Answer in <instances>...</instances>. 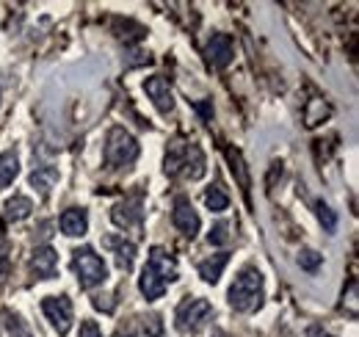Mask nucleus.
I'll return each mask as SVG.
<instances>
[{
  "instance_id": "4",
  "label": "nucleus",
  "mask_w": 359,
  "mask_h": 337,
  "mask_svg": "<svg viewBox=\"0 0 359 337\" xmlns=\"http://www.w3.org/2000/svg\"><path fill=\"white\" fill-rule=\"evenodd\" d=\"M72 271L78 277V285L83 291H91L97 285H102L108 279V268H105V260L100 254L83 246V249H75L72 252Z\"/></svg>"
},
{
  "instance_id": "20",
  "label": "nucleus",
  "mask_w": 359,
  "mask_h": 337,
  "mask_svg": "<svg viewBox=\"0 0 359 337\" xmlns=\"http://www.w3.org/2000/svg\"><path fill=\"white\" fill-rule=\"evenodd\" d=\"M17 174H20V158H17V152H3L0 155V188H8Z\"/></svg>"
},
{
  "instance_id": "9",
  "label": "nucleus",
  "mask_w": 359,
  "mask_h": 337,
  "mask_svg": "<svg viewBox=\"0 0 359 337\" xmlns=\"http://www.w3.org/2000/svg\"><path fill=\"white\" fill-rule=\"evenodd\" d=\"M144 91H147V97L155 103V108H158L161 114H169V111L175 108L172 86H169V81H166L163 75H152V78H147V81H144Z\"/></svg>"
},
{
  "instance_id": "8",
  "label": "nucleus",
  "mask_w": 359,
  "mask_h": 337,
  "mask_svg": "<svg viewBox=\"0 0 359 337\" xmlns=\"http://www.w3.org/2000/svg\"><path fill=\"white\" fill-rule=\"evenodd\" d=\"M205 58H208V67L213 70H226L235 58V47H232V39L226 34H213V39L205 47Z\"/></svg>"
},
{
  "instance_id": "21",
  "label": "nucleus",
  "mask_w": 359,
  "mask_h": 337,
  "mask_svg": "<svg viewBox=\"0 0 359 337\" xmlns=\"http://www.w3.org/2000/svg\"><path fill=\"white\" fill-rule=\"evenodd\" d=\"M205 205H208V211H213V213H222L229 208V197L224 194V188L222 185H216V188H208L205 191Z\"/></svg>"
},
{
  "instance_id": "12",
  "label": "nucleus",
  "mask_w": 359,
  "mask_h": 337,
  "mask_svg": "<svg viewBox=\"0 0 359 337\" xmlns=\"http://www.w3.org/2000/svg\"><path fill=\"white\" fill-rule=\"evenodd\" d=\"M111 221L116 227H138L144 221V211H141V202L138 199H122L111 208Z\"/></svg>"
},
{
  "instance_id": "28",
  "label": "nucleus",
  "mask_w": 359,
  "mask_h": 337,
  "mask_svg": "<svg viewBox=\"0 0 359 337\" xmlns=\"http://www.w3.org/2000/svg\"><path fill=\"white\" fill-rule=\"evenodd\" d=\"M91 304H94L97 310H102V312H114V307H116L114 296H94V298H91Z\"/></svg>"
},
{
  "instance_id": "30",
  "label": "nucleus",
  "mask_w": 359,
  "mask_h": 337,
  "mask_svg": "<svg viewBox=\"0 0 359 337\" xmlns=\"http://www.w3.org/2000/svg\"><path fill=\"white\" fill-rule=\"evenodd\" d=\"M78 337H102V332H100V326H97L94 321H83V324H81V335Z\"/></svg>"
},
{
  "instance_id": "13",
  "label": "nucleus",
  "mask_w": 359,
  "mask_h": 337,
  "mask_svg": "<svg viewBox=\"0 0 359 337\" xmlns=\"http://www.w3.org/2000/svg\"><path fill=\"white\" fill-rule=\"evenodd\" d=\"M58 224H61V232L67 238H83L86 230H89V216H86L83 208H67L61 213Z\"/></svg>"
},
{
  "instance_id": "1",
  "label": "nucleus",
  "mask_w": 359,
  "mask_h": 337,
  "mask_svg": "<svg viewBox=\"0 0 359 337\" xmlns=\"http://www.w3.org/2000/svg\"><path fill=\"white\" fill-rule=\"evenodd\" d=\"M229 307L235 312H255L263 307V298H266V288H263V274L257 268H243L235 282L229 285Z\"/></svg>"
},
{
  "instance_id": "10",
  "label": "nucleus",
  "mask_w": 359,
  "mask_h": 337,
  "mask_svg": "<svg viewBox=\"0 0 359 337\" xmlns=\"http://www.w3.org/2000/svg\"><path fill=\"white\" fill-rule=\"evenodd\" d=\"M147 265L169 285V282H177L180 277V268H177V260L172 257V254L166 252L163 246H152L149 249V260H147Z\"/></svg>"
},
{
  "instance_id": "24",
  "label": "nucleus",
  "mask_w": 359,
  "mask_h": 337,
  "mask_svg": "<svg viewBox=\"0 0 359 337\" xmlns=\"http://www.w3.org/2000/svg\"><path fill=\"white\" fill-rule=\"evenodd\" d=\"M315 213H318V221L323 224L326 232H334L337 230V216H334V211L326 202H315Z\"/></svg>"
},
{
  "instance_id": "7",
  "label": "nucleus",
  "mask_w": 359,
  "mask_h": 337,
  "mask_svg": "<svg viewBox=\"0 0 359 337\" xmlns=\"http://www.w3.org/2000/svg\"><path fill=\"white\" fill-rule=\"evenodd\" d=\"M172 224L177 227L185 238H196V235H199V230H202V218H199V213L194 211V205H191L188 199H182V197L175 202Z\"/></svg>"
},
{
  "instance_id": "25",
  "label": "nucleus",
  "mask_w": 359,
  "mask_h": 337,
  "mask_svg": "<svg viewBox=\"0 0 359 337\" xmlns=\"http://www.w3.org/2000/svg\"><path fill=\"white\" fill-rule=\"evenodd\" d=\"M299 265H302L304 271L315 274V271L323 265V254H318L315 249H302V252H299Z\"/></svg>"
},
{
  "instance_id": "31",
  "label": "nucleus",
  "mask_w": 359,
  "mask_h": 337,
  "mask_svg": "<svg viewBox=\"0 0 359 337\" xmlns=\"http://www.w3.org/2000/svg\"><path fill=\"white\" fill-rule=\"evenodd\" d=\"M307 337H334V335H332L329 329H323L320 324H310V326H307Z\"/></svg>"
},
{
  "instance_id": "22",
  "label": "nucleus",
  "mask_w": 359,
  "mask_h": 337,
  "mask_svg": "<svg viewBox=\"0 0 359 337\" xmlns=\"http://www.w3.org/2000/svg\"><path fill=\"white\" fill-rule=\"evenodd\" d=\"M226 158H229V164H232V174H238L241 185H243V194H249V174H246V168H243L241 152H238V150H226Z\"/></svg>"
},
{
  "instance_id": "23",
  "label": "nucleus",
  "mask_w": 359,
  "mask_h": 337,
  "mask_svg": "<svg viewBox=\"0 0 359 337\" xmlns=\"http://www.w3.org/2000/svg\"><path fill=\"white\" fill-rule=\"evenodd\" d=\"M6 329H8V337H34V332L25 326V321L14 312H6Z\"/></svg>"
},
{
  "instance_id": "15",
  "label": "nucleus",
  "mask_w": 359,
  "mask_h": 337,
  "mask_svg": "<svg viewBox=\"0 0 359 337\" xmlns=\"http://www.w3.org/2000/svg\"><path fill=\"white\" fill-rule=\"evenodd\" d=\"M138 291H141V296L147 301H158V298H163V293H166V282L149 265H144V271L138 277Z\"/></svg>"
},
{
  "instance_id": "2",
  "label": "nucleus",
  "mask_w": 359,
  "mask_h": 337,
  "mask_svg": "<svg viewBox=\"0 0 359 337\" xmlns=\"http://www.w3.org/2000/svg\"><path fill=\"white\" fill-rule=\"evenodd\" d=\"M166 174L169 177H185L199 180L205 174V152L199 144L188 141H172L166 152Z\"/></svg>"
},
{
  "instance_id": "29",
  "label": "nucleus",
  "mask_w": 359,
  "mask_h": 337,
  "mask_svg": "<svg viewBox=\"0 0 359 337\" xmlns=\"http://www.w3.org/2000/svg\"><path fill=\"white\" fill-rule=\"evenodd\" d=\"M346 301L351 304V310H348V312L357 318V279H351V282H348V298H343V304H346Z\"/></svg>"
},
{
  "instance_id": "11",
  "label": "nucleus",
  "mask_w": 359,
  "mask_h": 337,
  "mask_svg": "<svg viewBox=\"0 0 359 337\" xmlns=\"http://www.w3.org/2000/svg\"><path fill=\"white\" fill-rule=\"evenodd\" d=\"M31 274L36 279H53L58 274V254L53 246H36L31 254Z\"/></svg>"
},
{
  "instance_id": "5",
  "label": "nucleus",
  "mask_w": 359,
  "mask_h": 337,
  "mask_svg": "<svg viewBox=\"0 0 359 337\" xmlns=\"http://www.w3.org/2000/svg\"><path fill=\"white\" fill-rule=\"evenodd\" d=\"M138 158V141L133 133H128L125 127H111L108 138H105V164L108 168L130 166Z\"/></svg>"
},
{
  "instance_id": "16",
  "label": "nucleus",
  "mask_w": 359,
  "mask_h": 337,
  "mask_svg": "<svg viewBox=\"0 0 359 337\" xmlns=\"http://www.w3.org/2000/svg\"><path fill=\"white\" fill-rule=\"evenodd\" d=\"M226 263H229V254L226 252H219V254H213V257H208V260H202V263H199V277H202L205 282L216 285V282L222 279V274H224Z\"/></svg>"
},
{
  "instance_id": "33",
  "label": "nucleus",
  "mask_w": 359,
  "mask_h": 337,
  "mask_svg": "<svg viewBox=\"0 0 359 337\" xmlns=\"http://www.w3.org/2000/svg\"><path fill=\"white\" fill-rule=\"evenodd\" d=\"M114 337H133V335H130V332H116Z\"/></svg>"
},
{
  "instance_id": "18",
  "label": "nucleus",
  "mask_w": 359,
  "mask_h": 337,
  "mask_svg": "<svg viewBox=\"0 0 359 337\" xmlns=\"http://www.w3.org/2000/svg\"><path fill=\"white\" fill-rule=\"evenodd\" d=\"M58 183V168L55 166H39L34 168L31 174V185L39 191V194H50V188Z\"/></svg>"
},
{
  "instance_id": "17",
  "label": "nucleus",
  "mask_w": 359,
  "mask_h": 337,
  "mask_svg": "<svg viewBox=\"0 0 359 337\" xmlns=\"http://www.w3.org/2000/svg\"><path fill=\"white\" fill-rule=\"evenodd\" d=\"M3 211H6V218H8V221H25V218L34 213V202H31L28 197L17 194V197H11V199L3 205Z\"/></svg>"
},
{
  "instance_id": "6",
  "label": "nucleus",
  "mask_w": 359,
  "mask_h": 337,
  "mask_svg": "<svg viewBox=\"0 0 359 337\" xmlns=\"http://www.w3.org/2000/svg\"><path fill=\"white\" fill-rule=\"evenodd\" d=\"M42 312L47 321L55 326L58 335H67L72 329V301L67 296H47L42 301Z\"/></svg>"
},
{
  "instance_id": "19",
  "label": "nucleus",
  "mask_w": 359,
  "mask_h": 337,
  "mask_svg": "<svg viewBox=\"0 0 359 337\" xmlns=\"http://www.w3.org/2000/svg\"><path fill=\"white\" fill-rule=\"evenodd\" d=\"M326 117H332V105L329 103H323L318 97L307 103V108H304V125L307 127H318Z\"/></svg>"
},
{
  "instance_id": "27",
  "label": "nucleus",
  "mask_w": 359,
  "mask_h": 337,
  "mask_svg": "<svg viewBox=\"0 0 359 337\" xmlns=\"http://www.w3.org/2000/svg\"><path fill=\"white\" fill-rule=\"evenodd\" d=\"M8 277H11V257L6 254V241L0 238V285H6Z\"/></svg>"
},
{
  "instance_id": "26",
  "label": "nucleus",
  "mask_w": 359,
  "mask_h": 337,
  "mask_svg": "<svg viewBox=\"0 0 359 337\" xmlns=\"http://www.w3.org/2000/svg\"><path fill=\"white\" fill-rule=\"evenodd\" d=\"M229 230H232V224L229 221H219L213 230H210V235H208V241L213 244V246H222L229 241Z\"/></svg>"
},
{
  "instance_id": "32",
  "label": "nucleus",
  "mask_w": 359,
  "mask_h": 337,
  "mask_svg": "<svg viewBox=\"0 0 359 337\" xmlns=\"http://www.w3.org/2000/svg\"><path fill=\"white\" fill-rule=\"evenodd\" d=\"M210 337H229V335H226V332H222V329H216V332H213Z\"/></svg>"
},
{
  "instance_id": "3",
  "label": "nucleus",
  "mask_w": 359,
  "mask_h": 337,
  "mask_svg": "<svg viewBox=\"0 0 359 337\" xmlns=\"http://www.w3.org/2000/svg\"><path fill=\"white\" fill-rule=\"evenodd\" d=\"M210 318H213V304L208 298L191 296V298L180 301L177 312H175V326L180 335H196L208 326Z\"/></svg>"
},
{
  "instance_id": "14",
  "label": "nucleus",
  "mask_w": 359,
  "mask_h": 337,
  "mask_svg": "<svg viewBox=\"0 0 359 337\" xmlns=\"http://www.w3.org/2000/svg\"><path fill=\"white\" fill-rule=\"evenodd\" d=\"M102 244L116 254V265H119L122 271H133V263H135V244L133 241L119 238V235H108Z\"/></svg>"
}]
</instances>
